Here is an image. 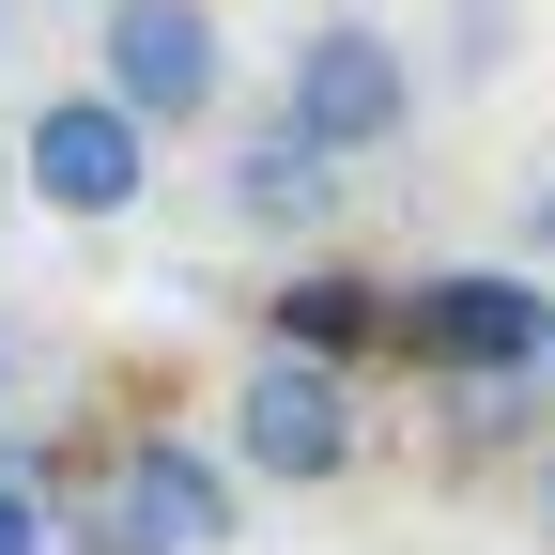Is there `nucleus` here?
I'll return each instance as SVG.
<instances>
[{"instance_id": "nucleus-1", "label": "nucleus", "mask_w": 555, "mask_h": 555, "mask_svg": "<svg viewBox=\"0 0 555 555\" xmlns=\"http://www.w3.org/2000/svg\"><path fill=\"white\" fill-rule=\"evenodd\" d=\"M47 525H62V555H217L232 540V463L185 448V433H139L124 463L62 478Z\"/></svg>"}, {"instance_id": "nucleus-2", "label": "nucleus", "mask_w": 555, "mask_h": 555, "mask_svg": "<svg viewBox=\"0 0 555 555\" xmlns=\"http://www.w3.org/2000/svg\"><path fill=\"white\" fill-rule=\"evenodd\" d=\"M401 356H433L448 386H494V371H555V278L540 262H433V278H401Z\"/></svg>"}, {"instance_id": "nucleus-3", "label": "nucleus", "mask_w": 555, "mask_h": 555, "mask_svg": "<svg viewBox=\"0 0 555 555\" xmlns=\"http://www.w3.org/2000/svg\"><path fill=\"white\" fill-rule=\"evenodd\" d=\"M371 416H356V371L339 356H247L232 386V463L278 478V494H324V478H356Z\"/></svg>"}, {"instance_id": "nucleus-4", "label": "nucleus", "mask_w": 555, "mask_h": 555, "mask_svg": "<svg viewBox=\"0 0 555 555\" xmlns=\"http://www.w3.org/2000/svg\"><path fill=\"white\" fill-rule=\"evenodd\" d=\"M278 108H294L339 170H371L386 139L416 124V62H401V31H371V16H309L294 62H278Z\"/></svg>"}, {"instance_id": "nucleus-5", "label": "nucleus", "mask_w": 555, "mask_h": 555, "mask_svg": "<svg viewBox=\"0 0 555 555\" xmlns=\"http://www.w3.org/2000/svg\"><path fill=\"white\" fill-rule=\"evenodd\" d=\"M16 185L47 201V217L108 232V217H139V185H155V124H139L108 78H78V93H47V108H31V139H16Z\"/></svg>"}, {"instance_id": "nucleus-6", "label": "nucleus", "mask_w": 555, "mask_h": 555, "mask_svg": "<svg viewBox=\"0 0 555 555\" xmlns=\"http://www.w3.org/2000/svg\"><path fill=\"white\" fill-rule=\"evenodd\" d=\"M217 47H232V31L201 16V0H108V16H93V78L170 139V124H217V78H232Z\"/></svg>"}, {"instance_id": "nucleus-7", "label": "nucleus", "mask_w": 555, "mask_h": 555, "mask_svg": "<svg viewBox=\"0 0 555 555\" xmlns=\"http://www.w3.org/2000/svg\"><path fill=\"white\" fill-rule=\"evenodd\" d=\"M324 217H339V155H324L294 108H278V124H247V139H232V232H262V247H309Z\"/></svg>"}, {"instance_id": "nucleus-8", "label": "nucleus", "mask_w": 555, "mask_h": 555, "mask_svg": "<svg viewBox=\"0 0 555 555\" xmlns=\"http://www.w3.org/2000/svg\"><path fill=\"white\" fill-rule=\"evenodd\" d=\"M262 324H278V356H339V371H371L386 324H401V294H386V278H356V262H294V278L262 294Z\"/></svg>"}, {"instance_id": "nucleus-9", "label": "nucleus", "mask_w": 555, "mask_h": 555, "mask_svg": "<svg viewBox=\"0 0 555 555\" xmlns=\"http://www.w3.org/2000/svg\"><path fill=\"white\" fill-rule=\"evenodd\" d=\"M509 47H525V31H509V0H463V16H448V78L494 93V78H509Z\"/></svg>"}, {"instance_id": "nucleus-10", "label": "nucleus", "mask_w": 555, "mask_h": 555, "mask_svg": "<svg viewBox=\"0 0 555 555\" xmlns=\"http://www.w3.org/2000/svg\"><path fill=\"white\" fill-rule=\"evenodd\" d=\"M0 555H62V525H47V478L0 448Z\"/></svg>"}, {"instance_id": "nucleus-11", "label": "nucleus", "mask_w": 555, "mask_h": 555, "mask_svg": "<svg viewBox=\"0 0 555 555\" xmlns=\"http://www.w3.org/2000/svg\"><path fill=\"white\" fill-rule=\"evenodd\" d=\"M525 262L555 278V170H540V201H525Z\"/></svg>"}, {"instance_id": "nucleus-12", "label": "nucleus", "mask_w": 555, "mask_h": 555, "mask_svg": "<svg viewBox=\"0 0 555 555\" xmlns=\"http://www.w3.org/2000/svg\"><path fill=\"white\" fill-rule=\"evenodd\" d=\"M540 525H555V448H540Z\"/></svg>"}, {"instance_id": "nucleus-13", "label": "nucleus", "mask_w": 555, "mask_h": 555, "mask_svg": "<svg viewBox=\"0 0 555 555\" xmlns=\"http://www.w3.org/2000/svg\"><path fill=\"white\" fill-rule=\"evenodd\" d=\"M0 401H16V339H0Z\"/></svg>"}, {"instance_id": "nucleus-14", "label": "nucleus", "mask_w": 555, "mask_h": 555, "mask_svg": "<svg viewBox=\"0 0 555 555\" xmlns=\"http://www.w3.org/2000/svg\"><path fill=\"white\" fill-rule=\"evenodd\" d=\"M0 47H16V0H0Z\"/></svg>"}]
</instances>
